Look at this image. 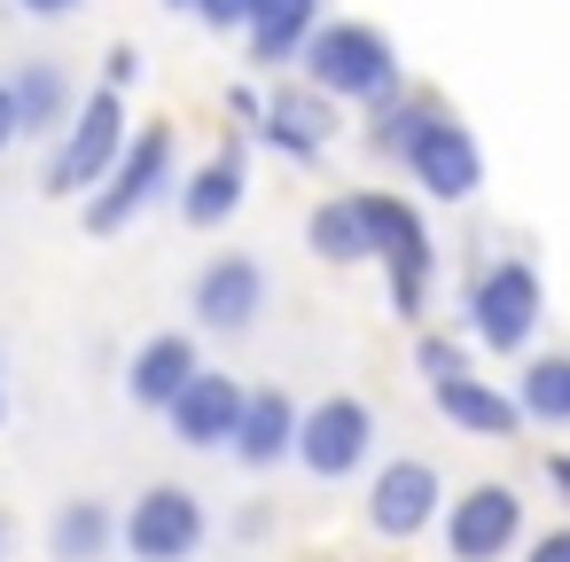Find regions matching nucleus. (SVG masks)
Returning <instances> with one entry per match:
<instances>
[{
    "instance_id": "obj_1",
    "label": "nucleus",
    "mask_w": 570,
    "mask_h": 562,
    "mask_svg": "<svg viewBox=\"0 0 570 562\" xmlns=\"http://www.w3.org/2000/svg\"><path fill=\"white\" fill-rule=\"evenodd\" d=\"M375 149L399 157L406 180H414L422 196H438V204H469V196L484 188V149H476V134H469L453 110L422 102V95H391V102L375 110Z\"/></svg>"
},
{
    "instance_id": "obj_2",
    "label": "nucleus",
    "mask_w": 570,
    "mask_h": 562,
    "mask_svg": "<svg viewBox=\"0 0 570 562\" xmlns=\"http://www.w3.org/2000/svg\"><path fill=\"white\" fill-rule=\"evenodd\" d=\"M297 63H305V87L328 95V102L383 110L391 95H406V63H399V48H391L375 24H360V17H336V24L321 17Z\"/></svg>"
},
{
    "instance_id": "obj_3",
    "label": "nucleus",
    "mask_w": 570,
    "mask_h": 562,
    "mask_svg": "<svg viewBox=\"0 0 570 562\" xmlns=\"http://www.w3.org/2000/svg\"><path fill=\"white\" fill-rule=\"evenodd\" d=\"M352 204H360V227H367V258H383L391 313H399V321H422L430 274H438V243H430L422 211H414L406 196H352Z\"/></svg>"
},
{
    "instance_id": "obj_4",
    "label": "nucleus",
    "mask_w": 570,
    "mask_h": 562,
    "mask_svg": "<svg viewBox=\"0 0 570 562\" xmlns=\"http://www.w3.org/2000/svg\"><path fill=\"white\" fill-rule=\"evenodd\" d=\"M126 134H134V118H126V95L95 87V95L71 110V126L56 134V157H48L40 188H48V196H95V188H102V172L118 165Z\"/></svg>"
},
{
    "instance_id": "obj_5",
    "label": "nucleus",
    "mask_w": 570,
    "mask_h": 562,
    "mask_svg": "<svg viewBox=\"0 0 570 562\" xmlns=\"http://www.w3.org/2000/svg\"><path fill=\"white\" fill-rule=\"evenodd\" d=\"M173 126H141V134H126V149H118V165L102 172V188L87 196V235H118V227H134L165 188H173Z\"/></svg>"
},
{
    "instance_id": "obj_6",
    "label": "nucleus",
    "mask_w": 570,
    "mask_h": 562,
    "mask_svg": "<svg viewBox=\"0 0 570 562\" xmlns=\"http://www.w3.org/2000/svg\"><path fill=\"white\" fill-rule=\"evenodd\" d=\"M539 313H547V289H539V266H531V258H492V266H476V282H469V328H476L484 352L515 359V352L531 344Z\"/></svg>"
},
{
    "instance_id": "obj_7",
    "label": "nucleus",
    "mask_w": 570,
    "mask_h": 562,
    "mask_svg": "<svg viewBox=\"0 0 570 562\" xmlns=\"http://www.w3.org/2000/svg\"><path fill=\"white\" fill-rule=\"evenodd\" d=\"M367 453H375V414H367V398L336 391V398H321V406H297V445H289V461H305V476L344 484Z\"/></svg>"
},
{
    "instance_id": "obj_8",
    "label": "nucleus",
    "mask_w": 570,
    "mask_h": 562,
    "mask_svg": "<svg viewBox=\"0 0 570 562\" xmlns=\"http://www.w3.org/2000/svg\"><path fill=\"white\" fill-rule=\"evenodd\" d=\"M204 531H212V515H204V500H196L188 484H149V492L118 515V546H126L134 562H188V554L204 546Z\"/></svg>"
},
{
    "instance_id": "obj_9",
    "label": "nucleus",
    "mask_w": 570,
    "mask_h": 562,
    "mask_svg": "<svg viewBox=\"0 0 570 562\" xmlns=\"http://www.w3.org/2000/svg\"><path fill=\"white\" fill-rule=\"evenodd\" d=\"M438 515H445V476H438L422 453H399V461L375 469V484H367V523H375V539H414V531H430Z\"/></svg>"
},
{
    "instance_id": "obj_10",
    "label": "nucleus",
    "mask_w": 570,
    "mask_h": 562,
    "mask_svg": "<svg viewBox=\"0 0 570 562\" xmlns=\"http://www.w3.org/2000/svg\"><path fill=\"white\" fill-rule=\"evenodd\" d=\"M523 539V492L515 484H469L445 500V554L453 562H500Z\"/></svg>"
},
{
    "instance_id": "obj_11",
    "label": "nucleus",
    "mask_w": 570,
    "mask_h": 562,
    "mask_svg": "<svg viewBox=\"0 0 570 562\" xmlns=\"http://www.w3.org/2000/svg\"><path fill=\"white\" fill-rule=\"evenodd\" d=\"M250 141H266L274 157L313 165V157L336 141V102L313 95L305 79H274V95H258V126H250Z\"/></svg>"
},
{
    "instance_id": "obj_12",
    "label": "nucleus",
    "mask_w": 570,
    "mask_h": 562,
    "mask_svg": "<svg viewBox=\"0 0 570 562\" xmlns=\"http://www.w3.org/2000/svg\"><path fill=\"white\" fill-rule=\"evenodd\" d=\"M188 313H196V328H212V336H243V328L266 313V266H258L250 250H219V258L188 282Z\"/></svg>"
},
{
    "instance_id": "obj_13",
    "label": "nucleus",
    "mask_w": 570,
    "mask_h": 562,
    "mask_svg": "<svg viewBox=\"0 0 570 562\" xmlns=\"http://www.w3.org/2000/svg\"><path fill=\"white\" fill-rule=\"evenodd\" d=\"M165 422H173V437H180L188 453H219V445H235L243 383H235L227 367H196V375H188V391L165 406Z\"/></svg>"
},
{
    "instance_id": "obj_14",
    "label": "nucleus",
    "mask_w": 570,
    "mask_h": 562,
    "mask_svg": "<svg viewBox=\"0 0 570 562\" xmlns=\"http://www.w3.org/2000/svg\"><path fill=\"white\" fill-rule=\"evenodd\" d=\"M243 188H250V149H243V134H235V141H219V149L180 180V219H188L196 235H212V227H227V219L243 211Z\"/></svg>"
},
{
    "instance_id": "obj_15",
    "label": "nucleus",
    "mask_w": 570,
    "mask_h": 562,
    "mask_svg": "<svg viewBox=\"0 0 570 562\" xmlns=\"http://www.w3.org/2000/svg\"><path fill=\"white\" fill-rule=\"evenodd\" d=\"M204 367V352H196V336H180V328H157L149 344H134V359H126V398L134 406H149V414H165L180 391H188V375Z\"/></svg>"
},
{
    "instance_id": "obj_16",
    "label": "nucleus",
    "mask_w": 570,
    "mask_h": 562,
    "mask_svg": "<svg viewBox=\"0 0 570 562\" xmlns=\"http://www.w3.org/2000/svg\"><path fill=\"white\" fill-rule=\"evenodd\" d=\"M0 87H9V110H17V141H56L79 110L63 63H17V79H0Z\"/></svg>"
},
{
    "instance_id": "obj_17",
    "label": "nucleus",
    "mask_w": 570,
    "mask_h": 562,
    "mask_svg": "<svg viewBox=\"0 0 570 562\" xmlns=\"http://www.w3.org/2000/svg\"><path fill=\"white\" fill-rule=\"evenodd\" d=\"M289 445H297V398L289 391H243V422H235V461L243 469H274V461H289Z\"/></svg>"
},
{
    "instance_id": "obj_18",
    "label": "nucleus",
    "mask_w": 570,
    "mask_h": 562,
    "mask_svg": "<svg viewBox=\"0 0 570 562\" xmlns=\"http://www.w3.org/2000/svg\"><path fill=\"white\" fill-rule=\"evenodd\" d=\"M313 24H321V0H250L243 48H250V63H258V71H282V63H297V56H305Z\"/></svg>"
},
{
    "instance_id": "obj_19",
    "label": "nucleus",
    "mask_w": 570,
    "mask_h": 562,
    "mask_svg": "<svg viewBox=\"0 0 570 562\" xmlns=\"http://www.w3.org/2000/svg\"><path fill=\"white\" fill-rule=\"evenodd\" d=\"M430 398H438V414L461 430V437H508L523 414H515V398L508 391H492L484 375H453V383H430Z\"/></svg>"
},
{
    "instance_id": "obj_20",
    "label": "nucleus",
    "mask_w": 570,
    "mask_h": 562,
    "mask_svg": "<svg viewBox=\"0 0 570 562\" xmlns=\"http://www.w3.org/2000/svg\"><path fill=\"white\" fill-rule=\"evenodd\" d=\"M118 546V515L102 500H63L56 523H48V554L56 562H102Z\"/></svg>"
},
{
    "instance_id": "obj_21",
    "label": "nucleus",
    "mask_w": 570,
    "mask_h": 562,
    "mask_svg": "<svg viewBox=\"0 0 570 562\" xmlns=\"http://www.w3.org/2000/svg\"><path fill=\"white\" fill-rule=\"evenodd\" d=\"M508 398H515V414H531V422H547V430H570V352L523 359V383H515Z\"/></svg>"
},
{
    "instance_id": "obj_22",
    "label": "nucleus",
    "mask_w": 570,
    "mask_h": 562,
    "mask_svg": "<svg viewBox=\"0 0 570 562\" xmlns=\"http://www.w3.org/2000/svg\"><path fill=\"white\" fill-rule=\"evenodd\" d=\"M305 243H313V258H328V266H367V227H360V204H352V196L313 204V211H305Z\"/></svg>"
},
{
    "instance_id": "obj_23",
    "label": "nucleus",
    "mask_w": 570,
    "mask_h": 562,
    "mask_svg": "<svg viewBox=\"0 0 570 562\" xmlns=\"http://www.w3.org/2000/svg\"><path fill=\"white\" fill-rule=\"evenodd\" d=\"M414 367H422L430 383H453V375H476V367H469V352H461L453 336H414Z\"/></svg>"
},
{
    "instance_id": "obj_24",
    "label": "nucleus",
    "mask_w": 570,
    "mask_h": 562,
    "mask_svg": "<svg viewBox=\"0 0 570 562\" xmlns=\"http://www.w3.org/2000/svg\"><path fill=\"white\" fill-rule=\"evenodd\" d=\"M134 79H141V56H134V48H126V40H118V48H110V56H102V87H110V95H126V87H134Z\"/></svg>"
},
{
    "instance_id": "obj_25",
    "label": "nucleus",
    "mask_w": 570,
    "mask_h": 562,
    "mask_svg": "<svg viewBox=\"0 0 570 562\" xmlns=\"http://www.w3.org/2000/svg\"><path fill=\"white\" fill-rule=\"evenodd\" d=\"M196 17H204L212 32H243V24H250V0H196Z\"/></svg>"
},
{
    "instance_id": "obj_26",
    "label": "nucleus",
    "mask_w": 570,
    "mask_h": 562,
    "mask_svg": "<svg viewBox=\"0 0 570 562\" xmlns=\"http://www.w3.org/2000/svg\"><path fill=\"white\" fill-rule=\"evenodd\" d=\"M523 562H570V523H562V531H539Z\"/></svg>"
},
{
    "instance_id": "obj_27",
    "label": "nucleus",
    "mask_w": 570,
    "mask_h": 562,
    "mask_svg": "<svg viewBox=\"0 0 570 562\" xmlns=\"http://www.w3.org/2000/svg\"><path fill=\"white\" fill-rule=\"evenodd\" d=\"M17 9H24V17H40V24H56V17H71V9H79V0H17Z\"/></svg>"
},
{
    "instance_id": "obj_28",
    "label": "nucleus",
    "mask_w": 570,
    "mask_h": 562,
    "mask_svg": "<svg viewBox=\"0 0 570 562\" xmlns=\"http://www.w3.org/2000/svg\"><path fill=\"white\" fill-rule=\"evenodd\" d=\"M227 110H235L243 126H258V87H227Z\"/></svg>"
},
{
    "instance_id": "obj_29",
    "label": "nucleus",
    "mask_w": 570,
    "mask_h": 562,
    "mask_svg": "<svg viewBox=\"0 0 570 562\" xmlns=\"http://www.w3.org/2000/svg\"><path fill=\"white\" fill-rule=\"evenodd\" d=\"M17 149V110H9V87H0V157Z\"/></svg>"
},
{
    "instance_id": "obj_30",
    "label": "nucleus",
    "mask_w": 570,
    "mask_h": 562,
    "mask_svg": "<svg viewBox=\"0 0 570 562\" xmlns=\"http://www.w3.org/2000/svg\"><path fill=\"white\" fill-rule=\"evenodd\" d=\"M547 476H554V492L570 500V453H554V461H547Z\"/></svg>"
},
{
    "instance_id": "obj_31",
    "label": "nucleus",
    "mask_w": 570,
    "mask_h": 562,
    "mask_svg": "<svg viewBox=\"0 0 570 562\" xmlns=\"http://www.w3.org/2000/svg\"><path fill=\"white\" fill-rule=\"evenodd\" d=\"M0 422H9V383H0Z\"/></svg>"
},
{
    "instance_id": "obj_32",
    "label": "nucleus",
    "mask_w": 570,
    "mask_h": 562,
    "mask_svg": "<svg viewBox=\"0 0 570 562\" xmlns=\"http://www.w3.org/2000/svg\"><path fill=\"white\" fill-rule=\"evenodd\" d=\"M0 562H9V523H0Z\"/></svg>"
},
{
    "instance_id": "obj_33",
    "label": "nucleus",
    "mask_w": 570,
    "mask_h": 562,
    "mask_svg": "<svg viewBox=\"0 0 570 562\" xmlns=\"http://www.w3.org/2000/svg\"><path fill=\"white\" fill-rule=\"evenodd\" d=\"M165 9H196V0H165Z\"/></svg>"
}]
</instances>
